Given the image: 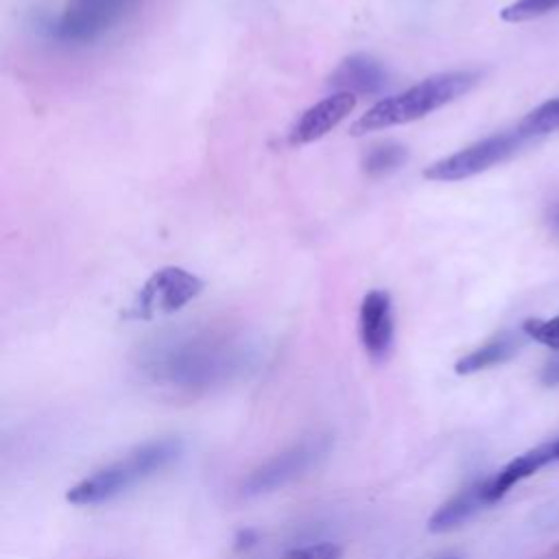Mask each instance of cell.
Wrapping results in <instances>:
<instances>
[{
  "label": "cell",
  "mask_w": 559,
  "mask_h": 559,
  "mask_svg": "<svg viewBox=\"0 0 559 559\" xmlns=\"http://www.w3.org/2000/svg\"><path fill=\"white\" fill-rule=\"evenodd\" d=\"M255 345L223 328H186L159 334L138 352L140 373L164 389L205 393L242 378L255 365Z\"/></svg>",
  "instance_id": "1"
},
{
  "label": "cell",
  "mask_w": 559,
  "mask_h": 559,
  "mask_svg": "<svg viewBox=\"0 0 559 559\" xmlns=\"http://www.w3.org/2000/svg\"><path fill=\"white\" fill-rule=\"evenodd\" d=\"M478 79L480 74L476 70H448L430 74L419 83L402 90L400 94L373 103L358 120H354L349 133L367 135L373 131L421 120L467 94L478 83Z\"/></svg>",
  "instance_id": "2"
},
{
  "label": "cell",
  "mask_w": 559,
  "mask_h": 559,
  "mask_svg": "<svg viewBox=\"0 0 559 559\" xmlns=\"http://www.w3.org/2000/svg\"><path fill=\"white\" fill-rule=\"evenodd\" d=\"M183 452V441L179 437L151 439L124 456L107 463L105 467L92 472L72 485L66 493V500L76 507H94L109 502L131 487L144 483L146 478L170 467Z\"/></svg>",
  "instance_id": "3"
},
{
  "label": "cell",
  "mask_w": 559,
  "mask_h": 559,
  "mask_svg": "<svg viewBox=\"0 0 559 559\" xmlns=\"http://www.w3.org/2000/svg\"><path fill=\"white\" fill-rule=\"evenodd\" d=\"M138 0H66L59 13L39 24L44 37L59 46H87L116 28Z\"/></svg>",
  "instance_id": "4"
},
{
  "label": "cell",
  "mask_w": 559,
  "mask_h": 559,
  "mask_svg": "<svg viewBox=\"0 0 559 559\" xmlns=\"http://www.w3.org/2000/svg\"><path fill=\"white\" fill-rule=\"evenodd\" d=\"M330 448V435L301 437L299 441L290 443L288 448L280 450L277 454L269 456L264 463L253 467L240 483L242 496H264L295 483L297 478L314 469L328 456Z\"/></svg>",
  "instance_id": "5"
},
{
  "label": "cell",
  "mask_w": 559,
  "mask_h": 559,
  "mask_svg": "<svg viewBox=\"0 0 559 559\" xmlns=\"http://www.w3.org/2000/svg\"><path fill=\"white\" fill-rule=\"evenodd\" d=\"M524 142L526 138L518 129L493 133L452 155H445L428 164L424 168V179L448 183V181H461V179L480 175L491 166H498L500 162L509 159Z\"/></svg>",
  "instance_id": "6"
},
{
  "label": "cell",
  "mask_w": 559,
  "mask_h": 559,
  "mask_svg": "<svg viewBox=\"0 0 559 559\" xmlns=\"http://www.w3.org/2000/svg\"><path fill=\"white\" fill-rule=\"evenodd\" d=\"M203 280L183 266H162L142 284L131 306V317L151 321L175 314L194 301L203 293Z\"/></svg>",
  "instance_id": "7"
},
{
  "label": "cell",
  "mask_w": 559,
  "mask_h": 559,
  "mask_svg": "<svg viewBox=\"0 0 559 559\" xmlns=\"http://www.w3.org/2000/svg\"><path fill=\"white\" fill-rule=\"evenodd\" d=\"M360 345L371 360H384L393 349L395 319L391 295L382 288L369 290L358 310Z\"/></svg>",
  "instance_id": "8"
},
{
  "label": "cell",
  "mask_w": 559,
  "mask_h": 559,
  "mask_svg": "<svg viewBox=\"0 0 559 559\" xmlns=\"http://www.w3.org/2000/svg\"><path fill=\"white\" fill-rule=\"evenodd\" d=\"M358 98L347 92H332L319 103L304 109L288 129V144L304 146L325 138L336 129L356 107Z\"/></svg>",
  "instance_id": "9"
},
{
  "label": "cell",
  "mask_w": 559,
  "mask_h": 559,
  "mask_svg": "<svg viewBox=\"0 0 559 559\" xmlns=\"http://www.w3.org/2000/svg\"><path fill=\"white\" fill-rule=\"evenodd\" d=\"M389 83V70L367 52H354L341 59V63L328 76V85L332 87V92H347L356 98L378 96L386 92Z\"/></svg>",
  "instance_id": "10"
},
{
  "label": "cell",
  "mask_w": 559,
  "mask_h": 559,
  "mask_svg": "<svg viewBox=\"0 0 559 559\" xmlns=\"http://www.w3.org/2000/svg\"><path fill=\"white\" fill-rule=\"evenodd\" d=\"M552 450L550 443L537 445L520 456H515L513 461H509L500 472H496L491 478H485V500L489 504L498 502L513 485H518L520 480L533 476L535 472H539L544 465L552 463Z\"/></svg>",
  "instance_id": "11"
},
{
  "label": "cell",
  "mask_w": 559,
  "mask_h": 559,
  "mask_svg": "<svg viewBox=\"0 0 559 559\" xmlns=\"http://www.w3.org/2000/svg\"><path fill=\"white\" fill-rule=\"evenodd\" d=\"M487 504L489 502L485 500V478L474 480L465 485L459 493H454L450 500H445L441 507H437V511L428 520V531L432 533L454 531Z\"/></svg>",
  "instance_id": "12"
},
{
  "label": "cell",
  "mask_w": 559,
  "mask_h": 559,
  "mask_svg": "<svg viewBox=\"0 0 559 559\" xmlns=\"http://www.w3.org/2000/svg\"><path fill=\"white\" fill-rule=\"evenodd\" d=\"M520 345H522V338L518 334L502 332V334L493 336L491 341H487L485 345H480V347L472 349L469 354L461 356L454 362V371L459 376H469V373H478L483 369L502 365V362H507L509 358H513L518 354Z\"/></svg>",
  "instance_id": "13"
},
{
  "label": "cell",
  "mask_w": 559,
  "mask_h": 559,
  "mask_svg": "<svg viewBox=\"0 0 559 559\" xmlns=\"http://www.w3.org/2000/svg\"><path fill=\"white\" fill-rule=\"evenodd\" d=\"M408 162V148L400 142L386 140L369 146L360 159V168L369 177H386Z\"/></svg>",
  "instance_id": "14"
},
{
  "label": "cell",
  "mask_w": 559,
  "mask_h": 559,
  "mask_svg": "<svg viewBox=\"0 0 559 559\" xmlns=\"http://www.w3.org/2000/svg\"><path fill=\"white\" fill-rule=\"evenodd\" d=\"M526 140L537 138V135H546L559 129V98L546 100L544 105L535 107L533 111H528L520 124L515 127Z\"/></svg>",
  "instance_id": "15"
},
{
  "label": "cell",
  "mask_w": 559,
  "mask_h": 559,
  "mask_svg": "<svg viewBox=\"0 0 559 559\" xmlns=\"http://www.w3.org/2000/svg\"><path fill=\"white\" fill-rule=\"evenodd\" d=\"M559 9V0H515L500 11L504 22H526Z\"/></svg>",
  "instance_id": "16"
},
{
  "label": "cell",
  "mask_w": 559,
  "mask_h": 559,
  "mask_svg": "<svg viewBox=\"0 0 559 559\" xmlns=\"http://www.w3.org/2000/svg\"><path fill=\"white\" fill-rule=\"evenodd\" d=\"M522 332L550 349H559V314L550 319H526Z\"/></svg>",
  "instance_id": "17"
},
{
  "label": "cell",
  "mask_w": 559,
  "mask_h": 559,
  "mask_svg": "<svg viewBox=\"0 0 559 559\" xmlns=\"http://www.w3.org/2000/svg\"><path fill=\"white\" fill-rule=\"evenodd\" d=\"M284 559H343V548L334 542H314L288 550Z\"/></svg>",
  "instance_id": "18"
},
{
  "label": "cell",
  "mask_w": 559,
  "mask_h": 559,
  "mask_svg": "<svg viewBox=\"0 0 559 559\" xmlns=\"http://www.w3.org/2000/svg\"><path fill=\"white\" fill-rule=\"evenodd\" d=\"M542 382L546 386H557L559 384V356L550 358L544 369H542Z\"/></svg>",
  "instance_id": "19"
},
{
  "label": "cell",
  "mask_w": 559,
  "mask_h": 559,
  "mask_svg": "<svg viewBox=\"0 0 559 559\" xmlns=\"http://www.w3.org/2000/svg\"><path fill=\"white\" fill-rule=\"evenodd\" d=\"M548 225L559 234V203H555L550 210H548Z\"/></svg>",
  "instance_id": "20"
},
{
  "label": "cell",
  "mask_w": 559,
  "mask_h": 559,
  "mask_svg": "<svg viewBox=\"0 0 559 559\" xmlns=\"http://www.w3.org/2000/svg\"><path fill=\"white\" fill-rule=\"evenodd\" d=\"M550 450H552V459H555V461H559V439L550 441Z\"/></svg>",
  "instance_id": "21"
},
{
  "label": "cell",
  "mask_w": 559,
  "mask_h": 559,
  "mask_svg": "<svg viewBox=\"0 0 559 559\" xmlns=\"http://www.w3.org/2000/svg\"><path fill=\"white\" fill-rule=\"evenodd\" d=\"M251 535H253V533H251V531H247V533H242V535H240V539H249ZM242 546H249V542H240V544H238V548H242Z\"/></svg>",
  "instance_id": "22"
},
{
  "label": "cell",
  "mask_w": 559,
  "mask_h": 559,
  "mask_svg": "<svg viewBox=\"0 0 559 559\" xmlns=\"http://www.w3.org/2000/svg\"><path fill=\"white\" fill-rule=\"evenodd\" d=\"M439 559H459V557H452V555H448V557H439Z\"/></svg>",
  "instance_id": "23"
}]
</instances>
